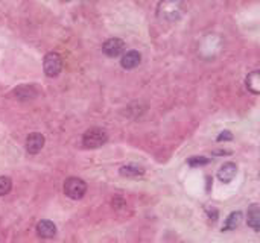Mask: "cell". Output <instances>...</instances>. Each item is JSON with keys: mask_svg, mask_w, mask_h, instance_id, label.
<instances>
[{"mask_svg": "<svg viewBox=\"0 0 260 243\" xmlns=\"http://www.w3.org/2000/svg\"><path fill=\"white\" fill-rule=\"evenodd\" d=\"M85 191H87V184L81 178L72 177V178L65 180V182H64V193L67 194L68 198L81 199L85 194Z\"/></svg>", "mask_w": 260, "mask_h": 243, "instance_id": "2", "label": "cell"}, {"mask_svg": "<svg viewBox=\"0 0 260 243\" xmlns=\"http://www.w3.org/2000/svg\"><path fill=\"white\" fill-rule=\"evenodd\" d=\"M141 61V57L137 51H128L124 57H122V67L127 68V70H131V68H135Z\"/></svg>", "mask_w": 260, "mask_h": 243, "instance_id": "9", "label": "cell"}, {"mask_svg": "<svg viewBox=\"0 0 260 243\" xmlns=\"http://www.w3.org/2000/svg\"><path fill=\"white\" fill-rule=\"evenodd\" d=\"M108 140V134L102 128H91L82 135V144L88 149H98Z\"/></svg>", "mask_w": 260, "mask_h": 243, "instance_id": "1", "label": "cell"}, {"mask_svg": "<svg viewBox=\"0 0 260 243\" xmlns=\"http://www.w3.org/2000/svg\"><path fill=\"white\" fill-rule=\"evenodd\" d=\"M14 94L18 97V99L26 101V99H31V97L37 96V91H35L34 88H31V90L28 91V85H21V87H18V88L14 91Z\"/></svg>", "mask_w": 260, "mask_h": 243, "instance_id": "13", "label": "cell"}, {"mask_svg": "<svg viewBox=\"0 0 260 243\" xmlns=\"http://www.w3.org/2000/svg\"><path fill=\"white\" fill-rule=\"evenodd\" d=\"M124 49H125L124 40H121V38H110V40H107L104 43L102 52L107 57H110V58H116V57H119L124 52Z\"/></svg>", "mask_w": 260, "mask_h": 243, "instance_id": "4", "label": "cell"}, {"mask_svg": "<svg viewBox=\"0 0 260 243\" xmlns=\"http://www.w3.org/2000/svg\"><path fill=\"white\" fill-rule=\"evenodd\" d=\"M242 221V213L241 211H233L228 217H227V221L222 227V231H233L239 227Z\"/></svg>", "mask_w": 260, "mask_h": 243, "instance_id": "10", "label": "cell"}, {"mask_svg": "<svg viewBox=\"0 0 260 243\" xmlns=\"http://www.w3.org/2000/svg\"><path fill=\"white\" fill-rule=\"evenodd\" d=\"M44 146V135L40 132H32L26 138V149L29 154H38Z\"/></svg>", "mask_w": 260, "mask_h": 243, "instance_id": "5", "label": "cell"}, {"mask_svg": "<svg viewBox=\"0 0 260 243\" xmlns=\"http://www.w3.org/2000/svg\"><path fill=\"white\" fill-rule=\"evenodd\" d=\"M207 214H208V217L211 219V221H216V219H218V210L216 208H213V207H211V208H207Z\"/></svg>", "mask_w": 260, "mask_h": 243, "instance_id": "16", "label": "cell"}, {"mask_svg": "<svg viewBox=\"0 0 260 243\" xmlns=\"http://www.w3.org/2000/svg\"><path fill=\"white\" fill-rule=\"evenodd\" d=\"M236 174H238V167H236L234 163H225L218 172V178L219 181H222L224 184H228L234 180Z\"/></svg>", "mask_w": 260, "mask_h": 243, "instance_id": "6", "label": "cell"}, {"mask_svg": "<svg viewBox=\"0 0 260 243\" xmlns=\"http://www.w3.org/2000/svg\"><path fill=\"white\" fill-rule=\"evenodd\" d=\"M208 158L205 157H192V158H189L187 163L189 166H192V167H196V166H204V164H208Z\"/></svg>", "mask_w": 260, "mask_h": 243, "instance_id": "15", "label": "cell"}, {"mask_svg": "<svg viewBox=\"0 0 260 243\" xmlns=\"http://www.w3.org/2000/svg\"><path fill=\"white\" fill-rule=\"evenodd\" d=\"M37 233L43 239H52V237L57 236V227H55L54 222L46 221V219H44V221H40L37 224Z\"/></svg>", "mask_w": 260, "mask_h": 243, "instance_id": "7", "label": "cell"}, {"mask_svg": "<svg viewBox=\"0 0 260 243\" xmlns=\"http://www.w3.org/2000/svg\"><path fill=\"white\" fill-rule=\"evenodd\" d=\"M145 174V170L138 167V166H124L121 169V175L122 177H131V178H137V177H141Z\"/></svg>", "mask_w": 260, "mask_h": 243, "instance_id": "12", "label": "cell"}, {"mask_svg": "<svg viewBox=\"0 0 260 243\" xmlns=\"http://www.w3.org/2000/svg\"><path fill=\"white\" fill-rule=\"evenodd\" d=\"M224 140H233V135H231V132H230V131H224V132H221V134H219L218 141H224Z\"/></svg>", "mask_w": 260, "mask_h": 243, "instance_id": "17", "label": "cell"}, {"mask_svg": "<svg viewBox=\"0 0 260 243\" xmlns=\"http://www.w3.org/2000/svg\"><path fill=\"white\" fill-rule=\"evenodd\" d=\"M247 87L251 93L259 94L260 93V71L254 70L247 76Z\"/></svg>", "mask_w": 260, "mask_h": 243, "instance_id": "11", "label": "cell"}, {"mask_svg": "<svg viewBox=\"0 0 260 243\" xmlns=\"http://www.w3.org/2000/svg\"><path fill=\"white\" fill-rule=\"evenodd\" d=\"M12 188V181L8 177H0V196H5Z\"/></svg>", "mask_w": 260, "mask_h": 243, "instance_id": "14", "label": "cell"}, {"mask_svg": "<svg viewBox=\"0 0 260 243\" xmlns=\"http://www.w3.org/2000/svg\"><path fill=\"white\" fill-rule=\"evenodd\" d=\"M43 67H44V73L47 76L55 78L58 76L61 70H63V58L57 54V52H51L44 57L43 61Z\"/></svg>", "mask_w": 260, "mask_h": 243, "instance_id": "3", "label": "cell"}, {"mask_svg": "<svg viewBox=\"0 0 260 243\" xmlns=\"http://www.w3.org/2000/svg\"><path fill=\"white\" fill-rule=\"evenodd\" d=\"M248 227H251L256 233L260 230V207L259 204H251L248 208Z\"/></svg>", "mask_w": 260, "mask_h": 243, "instance_id": "8", "label": "cell"}]
</instances>
